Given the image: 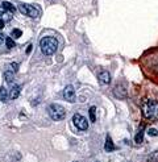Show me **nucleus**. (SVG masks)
Instances as JSON below:
<instances>
[{
  "instance_id": "f257e3e1",
  "label": "nucleus",
  "mask_w": 158,
  "mask_h": 162,
  "mask_svg": "<svg viewBox=\"0 0 158 162\" xmlns=\"http://www.w3.org/2000/svg\"><path fill=\"white\" fill-rule=\"evenodd\" d=\"M40 49L45 56H53L58 49V42L54 37H44L40 41Z\"/></svg>"
},
{
  "instance_id": "f03ea898",
  "label": "nucleus",
  "mask_w": 158,
  "mask_h": 162,
  "mask_svg": "<svg viewBox=\"0 0 158 162\" xmlns=\"http://www.w3.org/2000/svg\"><path fill=\"white\" fill-rule=\"evenodd\" d=\"M48 113L54 121H61L65 119V116H66V111H65V108L62 106H59V104H50L48 107Z\"/></svg>"
},
{
  "instance_id": "7ed1b4c3",
  "label": "nucleus",
  "mask_w": 158,
  "mask_h": 162,
  "mask_svg": "<svg viewBox=\"0 0 158 162\" xmlns=\"http://www.w3.org/2000/svg\"><path fill=\"white\" fill-rule=\"evenodd\" d=\"M142 112H144V116H145V117L156 119V120H158V103L152 102V100L144 103Z\"/></svg>"
},
{
  "instance_id": "20e7f679",
  "label": "nucleus",
  "mask_w": 158,
  "mask_h": 162,
  "mask_svg": "<svg viewBox=\"0 0 158 162\" xmlns=\"http://www.w3.org/2000/svg\"><path fill=\"white\" fill-rule=\"evenodd\" d=\"M17 9L20 11L23 15L28 16V17H37L38 16V8L32 4H24V3H20L19 5H17Z\"/></svg>"
},
{
  "instance_id": "39448f33",
  "label": "nucleus",
  "mask_w": 158,
  "mask_h": 162,
  "mask_svg": "<svg viewBox=\"0 0 158 162\" xmlns=\"http://www.w3.org/2000/svg\"><path fill=\"white\" fill-rule=\"evenodd\" d=\"M73 124L77 127L79 131H86L88 128V123L84 119V116H82L81 113H75L73 117Z\"/></svg>"
},
{
  "instance_id": "423d86ee",
  "label": "nucleus",
  "mask_w": 158,
  "mask_h": 162,
  "mask_svg": "<svg viewBox=\"0 0 158 162\" xmlns=\"http://www.w3.org/2000/svg\"><path fill=\"white\" fill-rule=\"evenodd\" d=\"M63 98L65 100H67V102L73 103L75 100V90L73 86H66L63 90Z\"/></svg>"
},
{
  "instance_id": "0eeeda50",
  "label": "nucleus",
  "mask_w": 158,
  "mask_h": 162,
  "mask_svg": "<svg viewBox=\"0 0 158 162\" xmlns=\"http://www.w3.org/2000/svg\"><path fill=\"white\" fill-rule=\"evenodd\" d=\"M98 78H99L100 83H103V84H108L111 82V75H109L108 71H100Z\"/></svg>"
},
{
  "instance_id": "6e6552de",
  "label": "nucleus",
  "mask_w": 158,
  "mask_h": 162,
  "mask_svg": "<svg viewBox=\"0 0 158 162\" xmlns=\"http://www.w3.org/2000/svg\"><path fill=\"white\" fill-rule=\"evenodd\" d=\"M21 92V86L20 84H13L12 88H11V92H9V98L11 99H17L19 98Z\"/></svg>"
},
{
  "instance_id": "1a4fd4ad",
  "label": "nucleus",
  "mask_w": 158,
  "mask_h": 162,
  "mask_svg": "<svg viewBox=\"0 0 158 162\" xmlns=\"http://www.w3.org/2000/svg\"><path fill=\"white\" fill-rule=\"evenodd\" d=\"M12 17H13V13H12V12H9V11L4 9L3 7L0 8V19H2V20H4V21H11V20H12Z\"/></svg>"
},
{
  "instance_id": "9d476101",
  "label": "nucleus",
  "mask_w": 158,
  "mask_h": 162,
  "mask_svg": "<svg viewBox=\"0 0 158 162\" xmlns=\"http://www.w3.org/2000/svg\"><path fill=\"white\" fill-rule=\"evenodd\" d=\"M104 149H106V152H113V150H115V145H113L112 138H111L109 135H107L106 144H104Z\"/></svg>"
},
{
  "instance_id": "9b49d317",
  "label": "nucleus",
  "mask_w": 158,
  "mask_h": 162,
  "mask_svg": "<svg viewBox=\"0 0 158 162\" xmlns=\"http://www.w3.org/2000/svg\"><path fill=\"white\" fill-rule=\"evenodd\" d=\"M9 98V92L7 91L5 87H0V100L2 102H7Z\"/></svg>"
},
{
  "instance_id": "f8f14e48",
  "label": "nucleus",
  "mask_w": 158,
  "mask_h": 162,
  "mask_svg": "<svg viewBox=\"0 0 158 162\" xmlns=\"http://www.w3.org/2000/svg\"><path fill=\"white\" fill-rule=\"evenodd\" d=\"M4 79H5V82H8V83L13 82V79H15V73H13L12 70H7L4 73Z\"/></svg>"
},
{
  "instance_id": "ddd939ff",
  "label": "nucleus",
  "mask_w": 158,
  "mask_h": 162,
  "mask_svg": "<svg viewBox=\"0 0 158 162\" xmlns=\"http://www.w3.org/2000/svg\"><path fill=\"white\" fill-rule=\"evenodd\" d=\"M144 127H141L140 128V132L136 135V137H134V141H136V144H141L142 142V140H144Z\"/></svg>"
},
{
  "instance_id": "4468645a",
  "label": "nucleus",
  "mask_w": 158,
  "mask_h": 162,
  "mask_svg": "<svg viewBox=\"0 0 158 162\" xmlns=\"http://www.w3.org/2000/svg\"><path fill=\"white\" fill-rule=\"evenodd\" d=\"M5 45H7V48H8V49H13L16 46V42H15V40H13V38L7 37L5 38Z\"/></svg>"
},
{
  "instance_id": "2eb2a0df",
  "label": "nucleus",
  "mask_w": 158,
  "mask_h": 162,
  "mask_svg": "<svg viewBox=\"0 0 158 162\" xmlns=\"http://www.w3.org/2000/svg\"><path fill=\"white\" fill-rule=\"evenodd\" d=\"M2 7L4 9H7V11H9V12H15V7H13L11 3H8V2H3V4H2Z\"/></svg>"
},
{
  "instance_id": "dca6fc26",
  "label": "nucleus",
  "mask_w": 158,
  "mask_h": 162,
  "mask_svg": "<svg viewBox=\"0 0 158 162\" xmlns=\"http://www.w3.org/2000/svg\"><path fill=\"white\" fill-rule=\"evenodd\" d=\"M21 34H23V32H21L20 29H17V28H15V29L12 30V33H11V36H12V38H13V40L20 38V37H21Z\"/></svg>"
},
{
  "instance_id": "f3484780",
  "label": "nucleus",
  "mask_w": 158,
  "mask_h": 162,
  "mask_svg": "<svg viewBox=\"0 0 158 162\" xmlns=\"http://www.w3.org/2000/svg\"><path fill=\"white\" fill-rule=\"evenodd\" d=\"M96 110H95V107H91L90 108V120L92 121V123H95V120H96Z\"/></svg>"
},
{
  "instance_id": "a211bd4d",
  "label": "nucleus",
  "mask_w": 158,
  "mask_h": 162,
  "mask_svg": "<svg viewBox=\"0 0 158 162\" xmlns=\"http://www.w3.org/2000/svg\"><path fill=\"white\" fill-rule=\"evenodd\" d=\"M148 135L149 136H158V131H156V129H149Z\"/></svg>"
},
{
  "instance_id": "6ab92c4d",
  "label": "nucleus",
  "mask_w": 158,
  "mask_h": 162,
  "mask_svg": "<svg viewBox=\"0 0 158 162\" xmlns=\"http://www.w3.org/2000/svg\"><path fill=\"white\" fill-rule=\"evenodd\" d=\"M4 25H5V21L0 19V29H3V28H4Z\"/></svg>"
},
{
  "instance_id": "aec40b11",
  "label": "nucleus",
  "mask_w": 158,
  "mask_h": 162,
  "mask_svg": "<svg viewBox=\"0 0 158 162\" xmlns=\"http://www.w3.org/2000/svg\"><path fill=\"white\" fill-rule=\"evenodd\" d=\"M3 42H5V38H4V36H3L2 33H0V45H2Z\"/></svg>"
},
{
  "instance_id": "412c9836",
  "label": "nucleus",
  "mask_w": 158,
  "mask_h": 162,
  "mask_svg": "<svg viewBox=\"0 0 158 162\" xmlns=\"http://www.w3.org/2000/svg\"><path fill=\"white\" fill-rule=\"evenodd\" d=\"M12 67H13V71H17V62H12Z\"/></svg>"
},
{
  "instance_id": "4be33fe9",
  "label": "nucleus",
  "mask_w": 158,
  "mask_h": 162,
  "mask_svg": "<svg viewBox=\"0 0 158 162\" xmlns=\"http://www.w3.org/2000/svg\"><path fill=\"white\" fill-rule=\"evenodd\" d=\"M32 49H33V46H32V45H29V46H28V48H27V54H30Z\"/></svg>"
}]
</instances>
